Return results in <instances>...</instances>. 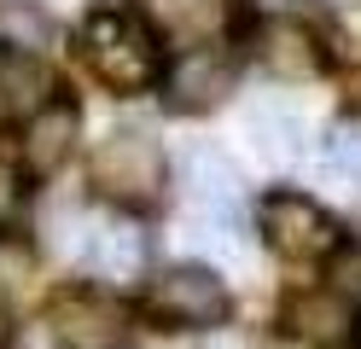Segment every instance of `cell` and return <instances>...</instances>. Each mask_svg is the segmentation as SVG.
I'll return each instance as SVG.
<instances>
[{
    "label": "cell",
    "mask_w": 361,
    "mask_h": 349,
    "mask_svg": "<svg viewBox=\"0 0 361 349\" xmlns=\"http://www.w3.org/2000/svg\"><path fill=\"white\" fill-rule=\"evenodd\" d=\"M12 343V326H6V302H0V349Z\"/></svg>",
    "instance_id": "ffe728a7"
},
{
    "label": "cell",
    "mask_w": 361,
    "mask_h": 349,
    "mask_svg": "<svg viewBox=\"0 0 361 349\" xmlns=\"http://www.w3.org/2000/svg\"><path fill=\"white\" fill-rule=\"evenodd\" d=\"M59 99V76L35 53H0V111L6 116H35L41 105Z\"/></svg>",
    "instance_id": "7c38bea8"
},
{
    "label": "cell",
    "mask_w": 361,
    "mask_h": 349,
    "mask_svg": "<svg viewBox=\"0 0 361 349\" xmlns=\"http://www.w3.org/2000/svg\"><path fill=\"white\" fill-rule=\"evenodd\" d=\"M326 169L332 180H344L350 192H361V123H344L326 134Z\"/></svg>",
    "instance_id": "2e32d148"
},
{
    "label": "cell",
    "mask_w": 361,
    "mask_h": 349,
    "mask_svg": "<svg viewBox=\"0 0 361 349\" xmlns=\"http://www.w3.org/2000/svg\"><path fill=\"white\" fill-rule=\"evenodd\" d=\"M164 105L180 111V116H204L216 105H228V93L239 87V59L216 41H198L187 47L175 64H164Z\"/></svg>",
    "instance_id": "5b68a950"
},
{
    "label": "cell",
    "mask_w": 361,
    "mask_h": 349,
    "mask_svg": "<svg viewBox=\"0 0 361 349\" xmlns=\"http://www.w3.org/2000/svg\"><path fill=\"white\" fill-rule=\"evenodd\" d=\"M257 233L280 262H332L344 250V227L309 192H268L257 204Z\"/></svg>",
    "instance_id": "3957f363"
},
{
    "label": "cell",
    "mask_w": 361,
    "mask_h": 349,
    "mask_svg": "<svg viewBox=\"0 0 361 349\" xmlns=\"http://www.w3.org/2000/svg\"><path fill=\"white\" fill-rule=\"evenodd\" d=\"M152 23L157 35H175L180 47L221 41L233 23V0H152Z\"/></svg>",
    "instance_id": "4fadbf2b"
},
{
    "label": "cell",
    "mask_w": 361,
    "mask_h": 349,
    "mask_svg": "<svg viewBox=\"0 0 361 349\" xmlns=\"http://www.w3.org/2000/svg\"><path fill=\"white\" fill-rule=\"evenodd\" d=\"M76 134H82V116L71 99H53L41 105L35 116H24V134H18V157H24L30 175H59L64 157L76 152Z\"/></svg>",
    "instance_id": "9c48e42d"
},
{
    "label": "cell",
    "mask_w": 361,
    "mask_h": 349,
    "mask_svg": "<svg viewBox=\"0 0 361 349\" xmlns=\"http://www.w3.org/2000/svg\"><path fill=\"white\" fill-rule=\"evenodd\" d=\"M180 180H187V198L192 209H233L245 180H239V163L228 152H216L210 140H192L180 152Z\"/></svg>",
    "instance_id": "30bf717a"
},
{
    "label": "cell",
    "mask_w": 361,
    "mask_h": 349,
    "mask_svg": "<svg viewBox=\"0 0 361 349\" xmlns=\"http://www.w3.org/2000/svg\"><path fill=\"white\" fill-rule=\"evenodd\" d=\"M18 209H24V169L0 157V227H6Z\"/></svg>",
    "instance_id": "ac0fdd59"
},
{
    "label": "cell",
    "mask_w": 361,
    "mask_h": 349,
    "mask_svg": "<svg viewBox=\"0 0 361 349\" xmlns=\"http://www.w3.org/2000/svg\"><path fill=\"white\" fill-rule=\"evenodd\" d=\"M146 309H152V320L175 326V332H210V326L233 314V291L210 262H175L164 274H152Z\"/></svg>",
    "instance_id": "277c9868"
},
{
    "label": "cell",
    "mask_w": 361,
    "mask_h": 349,
    "mask_svg": "<svg viewBox=\"0 0 361 349\" xmlns=\"http://www.w3.org/2000/svg\"><path fill=\"white\" fill-rule=\"evenodd\" d=\"M146 227L140 221H128V216H99L94 233H87V250H82V274H94L105 279V286H134V279L146 274Z\"/></svg>",
    "instance_id": "ba28073f"
},
{
    "label": "cell",
    "mask_w": 361,
    "mask_h": 349,
    "mask_svg": "<svg viewBox=\"0 0 361 349\" xmlns=\"http://www.w3.org/2000/svg\"><path fill=\"white\" fill-rule=\"evenodd\" d=\"M94 186H99V198L123 204V209L157 204L164 186H169V157L157 146V134H146V128L105 134L99 152H94Z\"/></svg>",
    "instance_id": "7a4b0ae2"
},
{
    "label": "cell",
    "mask_w": 361,
    "mask_h": 349,
    "mask_svg": "<svg viewBox=\"0 0 361 349\" xmlns=\"http://www.w3.org/2000/svg\"><path fill=\"white\" fill-rule=\"evenodd\" d=\"M82 59L87 70L117 87V93H146L164 76V35L157 23L140 12H123V6H99L94 18L82 23Z\"/></svg>",
    "instance_id": "6da1fadb"
},
{
    "label": "cell",
    "mask_w": 361,
    "mask_h": 349,
    "mask_svg": "<svg viewBox=\"0 0 361 349\" xmlns=\"http://www.w3.org/2000/svg\"><path fill=\"white\" fill-rule=\"evenodd\" d=\"M251 53H257V64H262L274 82H314V76L326 70L321 35H314L303 18H286V12H274L268 23H257Z\"/></svg>",
    "instance_id": "52a82bcc"
},
{
    "label": "cell",
    "mask_w": 361,
    "mask_h": 349,
    "mask_svg": "<svg viewBox=\"0 0 361 349\" xmlns=\"http://www.w3.org/2000/svg\"><path fill=\"white\" fill-rule=\"evenodd\" d=\"M291 326H298V338H309V343L344 338V332H350V297L338 291V286L314 291V297H303L298 309H291Z\"/></svg>",
    "instance_id": "9a60e30c"
},
{
    "label": "cell",
    "mask_w": 361,
    "mask_h": 349,
    "mask_svg": "<svg viewBox=\"0 0 361 349\" xmlns=\"http://www.w3.org/2000/svg\"><path fill=\"white\" fill-rule=\"evenodd\" d=\"M268 349H314V343H309V338H274Z\"/></svg>",
    "instance_id": "d6986e66"
},
{
    "label": "cell",
    "mask_w": 361,
    "mask_h": 349,
    "mask_svg": "<svg viewBox=\"0 0 361 349\" xmlns=\"http://www.w3.org/2000/svg\"><path fill=\"white\" fill-rule=\"evenodd\" d=\"M355 338H361V332H355Z\"/></svg>",
    "instance_id": "44dd1931"
},
{
    "label": "cell",
    "mask_w": 361,
    "mask_h": 349,
    "mask_svg": "<svg viewBox=\"0 0 361 349\" xmlns=\"http://www.w3.org/2000/svg\"><path fill=\"white\" fill-rule=\"evenodd\" d=\"M35 279V268H30V250L24 245H12V239H0V302L6 297H18Z\"/></svg>",
    "instance_id": "e0dca14e"
},
{
    "label": "cell",
    "mask_w": 361,
    "mask_h": 349,
    "mask_svg": "<svg viewBox=\"0 0 361 349\" xmlns=\"http://www.w3.org/2000/svg\"><path fill=\"white\" fill-rule=\"evenodd\" d=\"M53 41H59V23H53L47 6H35V0H6V6H0V47H6V53L47 59Z\"/></svg>",
    "instance_id": "5bb4252c"
},
{
    "label": "cell",
    "mask_w": 361,
    "mask_h": 349,
    "mask_svg": "<svg viewBox=\"0 0 361 349\" xmlns=\"http://www.w3.org/2000/svg\"><path fill=\"white\" fill-rule=\"evenodd\" d=\"M245 128H251L257 152H262L268 163H298L303 146H309V116H303V105H291L286 93L257 99L251 111H245Z\"/></svg>",
    "instance_id": "8fae6325"
},
{
    "label": "cell",
    "mask_w": 361,
    "mask_h": 349,
    "mask_svg": "<svg viewBox=\"0 0 361 349\" xmlns=\"http://www.w3.org/2000/svg\"><path fill=\"white\" fill-rule=\"evenodd\" d=\"M47 332L59 349H123L128 343V309L99 286L64 291L47 309Z\"/></svg>",
    "instance_id": "8992f818"
}]
</instances>
